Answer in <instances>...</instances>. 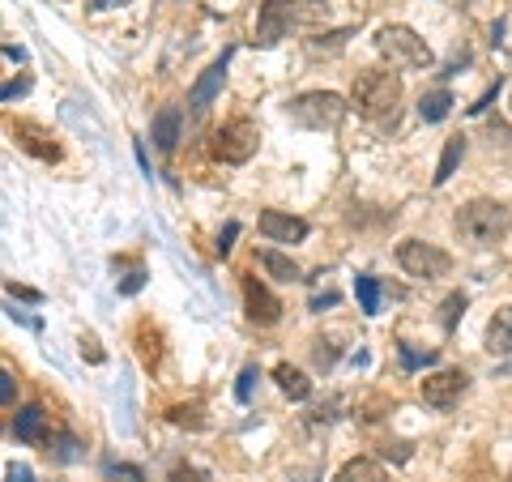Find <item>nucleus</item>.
Wrapping results in <instances>:
<instances>
[{
  "label": "nucleus",
  "mask_w": 512,
  "mask_h": 482,
  "mask_svg": "<svg viewBox=\"0 0 512 482\" xmlns=\"http://www.w3.org/2000/svg\"><path fill=\"white\" fill-rule=\"evenodd\" d=\"M9 133H13V141H18L26 154H35L39 163H60V141L52 137V128H43L35 120H18Z\"/></svg>",
  "instance_id": "obj_10"
},
{
  "label": "nucleus",
  "mask_w": 512,
  "mask_h": 482,
  "mask_svg": "<svg viewBox=\"0 0 512 482\" xmlns=\"http://www.w3.org/2000/svg\"><path fill=\"white\" fill-rule=\"evenodd\" d=\"M9 291L18 299H26V303H39V291H26V286H9Z\"/></svg>",
  "instance_id": "obj_36"
},
{
  "label": "nucleus",
  "mask_w": 512,
  "mask_h": 482,
  "mask_svg": "<svg viewBox=\"0 0 512 482\" xmlns=\"http://www.w3.org/2000/svg\"><path fill=\"white\" fill-rule=\"evenodd\" d=\"M261 265H265L269 273H274L278 282H299V265H295V261H291V256H286V252L265 248V252H261Z\"/></svg>",
  "instance_id": "obj_21"
},
{
  "label": "nucleus",
  "mask_w": 512,
  "mask_h": 482,
  "mask_svg": "<svg viewBox=\"0 0 512 482\" xmlns=\"http://www.w3.org/2000/svg\"><path fill=\"white\" fill-rule=\"evenodd\" d=\"M376 52L393 69H431V47L410 26H380L376 30Z\"/></svg>",
  "instance_id": "obj_3"
},
{
  "label": "nucleus",
  "mask_w": 512,
  "mask_h": 482,
  "mask_svg": "<svg viewBox=\"0 0 512 482\" xmlns=\"http://www.w3.org/2000/svg\"><path fill=\"white\" fill-rule=\"evenodd\" d=\"M453 227H457V235L466 239V244L491 248V244H504V239H508L512 214H508V205L478 197V201H470V205H461L457 218H453Z\"/></svg>",
  "instance_id": "obj_2"
},
{
  "label": "nucleus",
  "mask_w": 512,
  "mask_h": 482,
  "mask_svg": "<svg viewBox=\"0 0 512 482\" xmlns=\"http://www.w3.org/2000/svg\"><path fill=\"white\" fill-rule=\"evenodd\" d=\"M167 482H210V474L197 470V465H188V461H180V465H175V470L167 474Z\"/></svg>",
  "instance_id": "obj_28"
},
{
  "label": "nucleus",
  "mask_w": 512,
  "mask_h": 482,
  "mask_svg": "<svg viewBox=\"0 0 512 482\" xmlns=\"http://www.w3.org/2000/svg\"><path fill=\"white\" fill-rule=\"evenodd\" d=\"M47 453H52L56 461H64V465H69V461H77V457H82V444H77L73 436H56L52 444H47Z\"/></svg>",
  "instance_id": "obj_27"
},
{
  "label": "nucleus",
  "mask_w": 512,
  "mask_h": 482,
  "mask_svg": "<svg viewBox=\"0 0 512 482\" xmlns=\"http://www.w3.org/2000/svg\"><path fill=\"white\" fill-rule=\"evenodd\" d=\"M274 380H278V389L291 397V401H308L312 397V380L299 372V367H291V363H278L274 367Z\"/></svg>",
  "instance_id": "obj_16"
},
{
  "label": "nucleus",
  "mask_w": 512,
  "mask_h": 482,
  "mask_svg": "<svg viewBox=\"0 0 512 482\" xmlns=\"http://www.w3.org/2000/svg\"><path fill=\"white\" fill-rule=\"evenodd\" d=\"M487 350H491V355H500V359L512 355V303L491 316V325H487Z\"/></svg>",
  "instance_id": "obj_15"
},
{
  "label": "nucleus",
  "mask_w": 512,
  "mask_h": 482,
  "mask_svg": "<svg viewBox=\"0 0 512 482\" xmlns=\"http://www.w3.org/2000/svg\"><path fill=\"white\" fill-rule=\"evenodd\" d=\"M137 337H141V363H146V372H154L158 367V359H163V350H158V329L150 325V320H141V329H137Z\"/></svg>",
  "instance_id": "obj_22"
},
{
  "label": "nucleus",
  "mask_w": 512,
  "mask_h": 482,
  "mask_svg": "<svg viewBox=\"0 0 512 482\" xmlns=\"http://www.w3.org/2000/svg\"><path fill=\"white\" fill-rule=\"evenodd\" d=\"M295 22V0H265L256 13V47H274Z\"/></svg>",
  "instance_id": "obj_8"
},
{
  "label": "nucleus",
  "mask_w": 512,
  "mask_h": 482,
  "mask_svg": "<svg viewBox=\"0 0 512 482\" xmlns=\"http://www.w3.org/2000/svg\"><path fill=\"white\" fill-rule=\"evenodd\" d=\"M312 359H316V367H333V363H338V350H333L329 342H316Z\"/></svg>",
  "instance_id": "obj_30"
},
{
  "label": "nucleus",
  "mask_w": 512,
  "mask_h": 482,
  "mask_svg": "<svg viewBox=\"0 0 512 482\" xmlns=\"http://www.w3.org/2000/svg\"><path fill=\"white\" fill-rule=\"evenodd\" d=\"M419 389H423V401L431 410H453L461 401V393L470 389V376L461 372V367H440V372H431Z\"/></svg>",
  "instance_id": "obj_7"
},
{
  "label": "nucleus",
  "mask_w": 512,
  "mask_h": 482,
  "mask_svg": "<svg viewBox=\"0 0 512 482\" xmlns=\"http://www.w3.org/2000/svg\"><path fill=\"white\" fill-rule=\"evenodd\" d=\"M261 235L274 239V244H303V239H308V222L295 218V214H282V210H265Z\"/></svg>",
  "instance_id": "obj_11"
},
{
  "label": "nucleus",
  "mask_w": 512,
  "mask_h": 482,
  "mask_svg": "<svg viewBox=\"0 0 512 482\" xmlns=\"http://www.w3.org/2000/svg\"><path fill=\"white\" fill-rule=\"evenodd\" d=\"M244 308H248L252 325H261V329H269V325H278L282 320V299L269 291L265 282H256L252 273H244Z\"/></svg>",
  "instance_id": "obj_9"
},
{
  "label": "nucleus",
  "mask_w": 512,
  "mask_h": 482,
  "mask_svg": "<svg viewBox=\"0 0 512 482\" xmlns=\"http://www.w3.org/2000/svg\"><path fill=\"white\" fill-rule=\"evenodd\" d=\"M13 436H18L22 444H52V414H47L43 406H26L18 410V419H13Z\"/></svg>",
  "instance_id": "obj_12"
},
{
  "label": "nucleus",
  "mask_w": 512,
  "mask_h": 482,
  "mask_svg": "<svg viewBox=\"0 0 512 482\" xmlns=\"http://www.w3.org/2000/svg\"><path fill=\"white\" fill-rule=\"evenodd\" d=\"M346 99L333 90H308L299 94V99L291 103V120L299 128H316V133H325V128H338L346 120Z\"/></svg>",
  "instance_id": "obj_4"
},
{
  "label": "nucleus",
  "mask_w": 512,
  "mask_h": 482,
  "mask_svg": "<svg viewBox=\"0 0 512 482\" xmlns=\"http://www.w3.org/2000/svg\"><path fill=\"white\" fill-rule=\"evenodd\" d=\"M397 265H402L410 278H444L448 269H453V256L436 244H423V239H406L402 248H397Z\"/></svg>",
  "instance_id": "obj_6"
},
{
  "label": "nucleus",
  "mask_w": 512,
  "mask_h": 482,
  "mask_svg": "<svg viewBox=\"0 0 512 482\" xmlns=\"http://www.w3.org/2000/svg\"><path fill=\"white\" fill-rule=\"evenodd\" d=\"M350 103H355V111L363 120L389 124V120H397V103H402V77L389 73V69H367L355 77Z\"/></svg>",
  "instance_id": "obj_1"
},
{
  "label": "nucleus",
  "mask_w": 512,
  "mask_h": 482,
  "mask_svg": "<svg viewBox=\"0 0 512 482\" xmlns=\"http://www.w3.org/2000/svg\"><path fill=\"white\" fill-rule=\"evenodd\" d=\"M355 295L367 316H380V282L376 278H355Z\"/></svg>",
  "instance_id": "obj_24"
},
{
  "label": "nucleus",
  "mask_w": 512,
  "mask_h": 482,
  "mask_svg": "<svg viewBox=\"0 0 512 482\" xmlns=\"http://www.w3.org/2000/svg\"><path fill=\"white\" fill-rule=\"evenodd\" d=\"M227 64H231V52H222V56L210 64V69L201 73V82L192 86V94H188V107H192V111H205V107L214 103V94L222 90V82H227Z\"/></svg>",
  "instance_id": "obj_13"
},
{
  "label": "nucleus",
  "mask_w": 512,
  "mask_h": 482,
  "mask_svg": "<svg viewBox=\"0 0 512 482\" xmlns=\"http://www.w3.org/2000/svg\"><path fill=\"white\" fill-rule=\"evenodd\" d=\"M329 303H338V295H316V299H312V308L320 312V308H329Z\"/></svg>",
  "instance_id": "obj_37"
},
{
  "label": "nucleus",
  "mask_w": 512,
  "mask_h": 482,
  "mask_svg": "<svg viewBox=\"0 0 512 482\" xmlns=\"http://www.w3.org/2000/svg\"><path fill=\"white\" fill-rule=\"evenodd\" d=\"M256 146H261V128H256L248 116H235L214 133V158L218 163L244 167L248 158L256 154Z\"/></svg>",
  "instance_id": "obj_5"
},
{
  "label": "nucleus",
  "mask_w": 512,
  "mask_h": 482,
  "mask_svg": "<svg viewBox=\"0 0 512 482\" xmlns=\"http://www.w3.org/2000/svg\"><path fill=\"white\" fill-rule=\"evenodd\" d=\"M461 154H466V137H448L444 141V154H440V167H436V188L440 184H448L453 180V171H457V163H461Z\"/></svg>",
  "instance_id": "obj_19"
},
{
  "label": "nucleus",
  "mask_w": 512,
  "mask_h": 482,
  "mask_svg": "<svg viewBox=\"0 0 512 482\" xmlns=\"http://www.w3.org/2000/svg\"><path fill=\"white\" fill-rule=\"evenodd\" d=\"M111 269L120 273V278H116V291H120V295H137L141 286H146V265H141V261L116 256V261H111Z\"/></svg>",
  "instance_id": "obj_17"
},
{
  "label": "nucleus",
  "mask_w": 512,
  "mask_h": 482,
  "mask_svg": "<svg viewBox=\"0 0 512 482\" xmlns=\"http://www.w3.org/2000/svg\"><path fill=\"white\" fill-rule=\"evenodd\" d=\"M461 312H466V295L453 291V295L440 303V325H444V333H453V329H457V316H461Z\"/></svg>",
  "instance_id": "obj_25"
},
{
  "label": "nucleus",
  "mask_w": 512,
  "mask_h": 482,
  "mask_svg": "<svg viewBox=\"0 0 512 482\" xmlns=\"http://www.w3.org/2000/svg\"><path fill=\"white\" fill-rule=\"evenodd\" d=\"M256 380H261V372H256V367L248 363V367H244V372H239V384H235V397H239V401H252V384H256Z\"/></svg>",
  "instance_id": "obj_29"
},
{
  "label": "nucleus",
  "mask_w": 512,
  "mask_h": 482,
  "mask_svg": "<svg viewBox=\"0 0 512 482\" xmlns=\"http://www.w3.org/2000/svg\"><path fill=\"white\" fill-rule=\"evenodd\" d=\"M82 355H86L90 363H103V350H99V337H94V333L82 337Z\"/></svg>",
  "instance_id": "obj_32"
},
{
  "label": "nucleus",
  "mask_w": 512,
  "mask_h": 482,
  "mask_svg": "<svg viewBox=\"0 0 512 482\" xmlns=\"http://www.w3.org/2000/svg\"><path fill=\"white\" fill-rule=\"evenodd\" d=\"M0 401H5V410L13 406V376H9V372L0 376Z\"/></svg>",
  "instance_id": "obj_34"
},
{
  "label": "nucleus",
  "mask_w": 512,
  "mask_h": 482,
  "mask_svg": "<svg viewBox=\"0 0 512 482\" xmlns=\"http://www.w3.org/2000/svg\"><path fill=\"white\" fill-rule=\"evenodd\" d=\"M180 124H184V111H180V107H163V111L154 116L150 137H154L158 154H171L175 146H180Z\"/></svg>",
  "instance_id": "obj_14"
},
{
  "label": "nucleus",
  "mask_w": 512,
  "mask_h": 482,
  "mask_svg": "<svg viewBox=\"0 0 512 482\" xmlns=\"http://www.w3.org/2000/svg\"><path fill=\"white\" fill-rule=\"evenodd\" d=\"M397 359H402V367H406V372H423V367H431V363H436V350H419V346L402 342V346H397Z\"/></svg>",
  "instance_id": "obj_23"
},
{
  "label": "nucleus",
  "mask_w": 512,
  "mask_h": 482,
  "mask_svg": "<svg viewBox=\"0 0 512 482\" xmlns=\"http://www.w3.org/2000/svg\"><path fill=\"white\" fill-rule=\"evenodd\" d=\"M167 419H171L175 427H192V431H201V427H205L197 401H192V406H171V410H167Z\"/></svg>",
  "instance_id": "obj_26"
},
{
  "label": "nucleus",
  "mask_w": 512,
  "mask_h": 482,
  "mask_svg": "<svg viewBox=\"0 0 512 482\" xmlns=\"http://www.w3.org/2000/svg\"><path fill=\"white\" fill-rule=\"evenodd\" d=\"M338 482H389V478H384V470L372 457H355L338 470Z\"/></svg>",
  "instance_id": "obj_18"
},
{
  "label": "nucleus",
  "mask_w": 512,
  "mask_h": 482,
  "mask_svg": "<svg viewBox=\"0 0 512 482\" xmlns=\"http://www.w3.org/2000/svg\"><path fill=\"white\" fill-rule=\"evenodd\" d=\"M235 235H239V222H227V231L218 235V248H214V252H218V256H227L231 244H235Z\"/></svg>",
  "instance_id": "obj_31"
},
{
  "label": "nucleus",
  "mask_w": 512,
  "mask_h": 482,
  "mask_svg": "<svg viewBox=\"0 0 512 482\" xmlns=\"http://www.w3.org/2000/svg\"><path fill=\"white\" fill-rule=\"evenodd\" d=\"M5 478H9V482H35V474H30L26 465H9V470H5Z\"/></svg>",
  "instance_id": "obj_33"
},
{
  "label": "nucleus",
  "mask_w": 512,
  "mask_h": 482,
  "mask_svg": "<svg viewBox=\"0 0 512 482\" xmlns=\"http://www.w3.org/2000/svg\"><path fill=\"white\" fill-rule=\"evenodd\" d=\"M448 111H453V94H448V90H431V94H423V99H419V116L427 124H440Z\"/></svg>",
  "instance_id": "obj_20"
},
{
  "label": "nucleus",
  "mask_w": 512,
  "mask_h": 482,
  "mask_svg": "<svg viewBox=\"0 0 512 482\" xmlns=\"http://www.w3.org/2000/svg\"><path fill=\"white\" fill-rule=\"evenodd\" d=\"M26 90H30L26 77H22V82H9V86H5V103H13V99H18V94H26Z\"/></svg>",
  "instance_id": "obj_35"
}]
</instances>
